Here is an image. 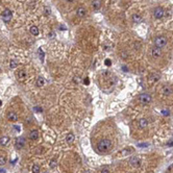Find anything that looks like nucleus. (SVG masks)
Listing matches in <instances>:
<instances>
[{
  "instance_id": "obj_1",
  "label": "nucleus",
  "mask_w": 173,
  "mask_h": 173,
  "mask_svg": "<svg viewBox=\"0 0 173 173\" xmlns=\"http://www.w3.org/2000/svg\"><path fill=\"white\" fill-rule=\"evenodd\" d=\"M113 147V143L111 140L109 139H103V140L99 141L98 144H97V149H98L99 152L101 153H106L109 152V150Z\"/></svg>"
},
{
  "instance_id": "obj_2",
  "label": "nucleus",
  "mask_w": 173,
  "mask_h": 173,
  "mask_svg": "<svg viewBox=\"0 0 173 173\" xmlns=\"http://www.w3.org/2000/svg\"><path fill=\"white\" fill-rule=\"evenodd\" d=\"M166 45H167V39H166V36H156V38L154 39V46H155L156 48L162 49V48H164Z\"/></svg>"
},
{
  "instance_id": "obj_3",
  "label": "nucleus",
  "mask_w": 173,
  "mask_h": 173,
  "mask_svg": "<svg viewBox=\"0 0 173 173\" xmlns=\"http://www.w3.org/2000/svg\"><path fill=\"white\" fill-rule=\"evenodd\" d=\"M139 101L142 104H149L151 102V96L149 94H141L139 97Z\"/></svg>"
},
{
  "instance_id": "obj_4",
  "label": "nucleus",
  "mask_w": 173,
  "mask_h": 173,
  "mask_svg": "<svg viewBox=\"0 0 173 173\" xmlns=\"http://www.w3.org/2000/svg\"><path fill=\"white\" fill-rule=\"evenodd\" d=\"M1 16H2V19H3L4 22H9L10 19H12V17H13V14L9 9H6L3 10V13H2Z\"/></svg>"
},
{
  "instance_id": "obj_5",
  "label": "nucleus",
  "mask_w": 173,
  "mask_h": 173,
  "mask_svg": "<svg viewBox=\"0 0 173 173\" xmlns=\"http://www.w3.org/2000/svg\"><path fill=\"white\" fill-rule=\"evenodd\" d=\"M164 14H165V10L163 7H156L155 9H154V17L156 18V19H162V18L164 17Z\"/></svg>"
},
{
  "instance_id": "obj_6",
  "label": "nucleus",
  "mask_w": 173,
  "mask_h": 173,
  "mask_svg": "<svg viewBox=\"0 0 173 173\" xmlns=\"http://www.w3.org/2000/svg\"><path fill=\"white\" fill-rule=\"evenodd\" d=\"M162 54H163L162 53V49H159V48H156V47L152 48V50H151V55H152V57L155 59H159V57L162 56Z\"/></svg>"
},
{
  "instance_id": "obj_7",
  "label": "nucleus",
  "mask_w": 173,
  "mask_h": 173,
  "mask_svg": "<svg viewBox=\"0 0 173 173\" xmlns=\"http://www.w3.org/2000/svg\"><path fill=\"white\" fill-rule=\"evenodd\" d=\"M129 163L132 167L138 168V167H140V165H141V161L139 158H137V156H132V158H130V159H129Z\"/></svg>"
},
{
  "instance_id": "obj_8",
  "label": "nucleus",
  "mask_w": 173,
  "mask_h": 173,
  "mask_svg": "<svg viewBox=\"0 0 173 173\" xmlns=\"http://www.w3.org/2000/svg\"><path fill=\"white\" fill-rule=\"evenodd\" d=\"M24 145H25V139L23 137H20V138L16 139V147H17L18 149L23 148V146Z\"/></svg>"
},
{
  "instance_id": "obj_9",
  "label": "nucleus",
  "mask_w": 173,
  "mask_h": 173,
  "mask_svg": "<svg viewBox=\"0 0 173 173\" xmlns=\"http://www.w3.org/2000/svg\"><path fill=\"white\" fill-rule=\"evenodd\" d=\"M162 93H163L165 96H169L173 93V89L170 86H165L164 88L162 89Z\"/></svg>"
},
{
  "instance_id": "obj_10",
  "label": "nucleus",
  "mask_w": 173,
  "mask_h": 173,
  "mask_svg": "<svg viewBox=\"0 0 173 173\" xmlns=\"http://www.w3.org/2000/svg\"><path fill=\"white\" fill-rule=\"evenodd\" d=\"M7 120L10 122H16L18 120V115L15 112H9L7 114Z\"/></svg>"
},
{
  "instance_id": "obj_11",
  "label": "nucleus",
  "mask_w": 173,
  "mask_h": 173,
  "mask_svg": "<svg viewBox=\"0 0 173 173\" xmlns=\"http://www.w3.org/2000/svg\"><path fill=\"white\" fill-rule=\"evenodd\" d=\"M86 10L83 9V7H78L77 10H76V15L80 18H83L86 16Z\"/></svg>"
},
{
  "instance_id": "obj_12",
  "label": "nucleus",
  "mask_w": 173,
  "mask_h": 173,
  "mask_svg": "<svg viewBox=\"0 0 173 173\" xmlns=\"http://www.w3.org/2000/svg\"><path fill=\"white\" fill-rule=\"evenodd\" d=\"M38 137H39V132H38V130L36 129H33V130H31V132H29V139L30 140H36L38 139Z\"/></svg>"
},
{
  "instance_id": "obj_13",
  "label": "nucleus",
  "mask_w": 173,
  "mask_h": 173,
  "mask_svg": "<svg viewBox=\"0 0 173 173\" xmlns=\"http://www.w3.org/2000/svg\"><path fill=\"white\" fill-rule=\"evenodd\" d=\"M26 77H27V75H26V72L24 70H20V71L18 72V78H19L20 80H25Z\"/></svg>"
},
{
  "instance_id": "obj_14",
  "label": "nucleus",
  "mask_w": 173,
  "mask_h": 173,
  "mask_svg": "<svg viewBox=\"0 0 173 173\" xmlns=\"http://www.w3.org/2000/svg\"><path fill=\"white\" fill-rule=\"evenodd\" d=\"M9 142V137H1L0 138V145H2V146H5V145H7V143Z\"/></svg>"
},
{
  "instance_id": "obj_15",
  "label": "nucleus",
  "mask_w": 173,
  "mask_h": 173,
  "mask_svg": "<svg viewBox=\"0 0 173 173\" xmlns=\"http://www.w3.org/2000/svg\"><path fill=\"white\" fill-rule=\"evenodd\" d=\"M148 122H147V119H145V118H142V119H140V121H139V125H140L141 128H145L147 126Z\"/></svg>"
},
{
  "instance_id": "obj_16",
  "label": "nucleus",
  "mask_w": 173,
  "mask_h": 173,
  "mask_svg": "<svg viewBox=\"0 0 173 173\" xmlns=\"http://www.w3.org/2000/svg\"><path fill=\"white\" fill-rule=\"evenodd\" d=\"M132 21L135 23H141V22H142V17H141L140 15L135 14V15L132 16Z\"/></svg>"
},
{
  "instance_id": "obj_17",
  "label": "nucleus",
  "mask_w": 173,
  "mask_h": 173,
  "mask_svg": "<svg viewBox=\"0 0 173 173\" xmlns=\"http://www.w3.org/2000/svg\"><path fill=\"white\" fill-rule=\"evenodd\" d=\"M30 33L32 36H38L39 35V28L36 26H31L30 27Z\"/></svg>"
},
{
  "instance_id": "obj_18",
  "label": "nucleus",
  "mask_w": 173,
  "mask_h": 173,
  "mask_svg": "<svg viewBox=\"0 0 173 173\" xmlns=\"http://www.w3.org/2000/svg\"><path fill=\"white\" fill-rule=\"evenodd\" d=\"M66 141H67L68 144H72L73 143V141H74V136H73V133H69V135L67 136Z\"/></svg>"
},
{
  "instance_id": "obj_19",
  "label": "nucleus",
  "mask_w": 173,
  "mask_h": 173,
  "mask_svg": "<svg viewBox=\"0 0 173 173\" xmlns=\"http://www.w3.org/2000/svg\"><path fill=\"white\" fill-rule=\"evenodd\" d=\"M45 85V79H44L43 77H39L38 79H36V86H43Z\"/></svg>"
},
{
  "instance_id": "obj_20",
  "label": "nucleus",
  "mask_w": 173,
  "mask_h": 173,
  "mask_svg": "<svg viewBox=\"0 0 173 173\" xmlns=\"http://www.w3.org/2000/svg\"><path fill=\"white\" fill-rule=\"evenodd\" d=\"M56 164H57L56 159H52L51 161H50V163H49V166H50V168H55V167H56Z\"/></svg>"
},
{
  "instance_id": "obj_21",
  "label": "nucleus",
  "mask_w": 173,
  "mask_h": 173,
  "mask_svg": "<svg viewBox=\"0 0 173 173\" xmlns=\"http://www.w3.org/2000/svg\"><path fill=\"white\" fill-rule=\"evenodd\" d=\"M32 173H40V166L39 165H33L32 166Z\"/></svg>"
},
{
  "instance_id": "obj_22",
  "label": "nucleus",
  "mask_w": 173,
  "mask_h": 173,
  "mask_svg": "<svg viewBox=\"0 0 173 173\" xmlns=\"http://www.w3.org/2000/svg\"><path fill=\"white\" fill-rule=\"evenodd\" d=\"M100 5H101V1H94L93 2V6L95 9H98L99 7H100Z\"/></svg>"
},
{
  "instance_id": "obj_23",
  "label": "nucleus",
  "mask_w": 173,
  "mask_h": 173,
  "mask_svg": "<svg viewBox=\"0 0 173 173\" xmlns=\"http://www.w3.org/2000/svg\"><path fill=\"white\" fill-rule=\"evenodd\" d=\"M39 56H40V59L42 62L44 61V52H43V49L42 48H39Z\"/></svg>"
},
{
  "instance_id": "obj_24",
  "label": "nucleus",
  "mask_w": 173,
  "mask_h": 173,
  "mask_svg": "<svg viewBox=\"0 0 173 173\" xmlns=\"http://www.w3.org/2000/svg\"><path fill=\"white\" fill-rule=\"evenodd\" d=\"M6 163V159L3 155H0V166H3V165Z\"/></svg>"
},
{
  "instance_id": "obj_25",
  "label": "nucleus",
  "mask_w": 173,
  "mask_h": 173,
  "mask_svg": "<svg viewBox=\"0 0 173 173\" xmlns=\"http://www.w3.org/2000/svg\"><path fill=\"white\" fill-rule=\"evenodd\" d=\"M18 66V63H17V61H12L10 62V64H9V67L12 68V69H15L16 67Z\"/></svg>"
},
{
  "instance_id": "obj_26",
  "label": "nucleus",
  "mask_w": 173,
  "mask_h": 173,
  "mask_svg": "<svg viewBox=\"0 0 173 173\" xmlns=\"http://www.w3.org/2000/svg\"><path fill=\"white\" fill-rule=\"evenodd\" d=\"M33 109H35V112H38V113H41L43 109H42V107H40V106H35L33 107Z\"/></svg>"
},
{
  "instance_id": "obj_27",
  "label": "nucleus",
  "mask_w": 173,
  "mask_h": 173,
  "mask_svg": "<svg viewBox=\"0 0 173 173\" xmlns=\"http://www.w3.org/2000/svg\"><path fill=\"white\" fill-rule=\"evenodd\" d=\"M101 173H109V171L107 169H103V170L101 171Z\"/></svg>"
},
{
  "instance_id": "obj_28",
  "label": "nucleus",
  "mask_w": 173,
  "mask_h": 173,
  "mask_svg": "<svg viewBox=\"0 0 173 173\" xmlns=\"http://www.w3.org/2000/svg\"><path fill=\"white\" fill-rule=\"evenodd\" d=\"M14 127H15V129L17 130V132H20V127H19V126H17V125H15Z\"/></svg>"
},
{
  "instance_id": "obj_29",
  "label": "nucleus",
  "mask_w": 173,
  "mask_h": 173,
  "mask_svg": "<svg viewBox=\"0 0 173 173\" xmlns=\"http://www.w3.org/2000/svg\"><path fill=\"white\" fill-rule=\"evenodd\" d=\"M0 173H5V170L4 169H0Z\"/></svg>"
},
{
  "instance_id": "obj_30",
  "label": "nucleus",
  "mask_w": 173,
  "mask_h": 173,
  "mask_svg": "<svg viewBox=\"0 0 173 173\" xmlns=\"http://www.w3.org/2000/svg\"><path fill=\"white\" fill-rule=\"evenodd\" d=\"M109 59H106V62H105V64L107 65V66H109V64H111V63H109Z\"/></svg>"
},
{
  "instance_id": "obj_31",
  "label": "nucleus",
  "mask_w": 173,
  "mask_h": 173,
  "mask_svg": "<svg viewBox=\"0 0 173 173\" xmlns=\"http://www.w3.org/2000/svg\"><path fill=\"white\" fill-rule=\"evenodd\" d=\"M0 105H1V100H0Z\"/></svg>"
},
{
  "instance_id": "obj_32",
  "label": "nucleus",
  "mask_w": 173,
  "mask_h": 173,
  "mask_svg": "<svg viewBox=\"0 0 173 173\" xmlns=\"http://www.w3.org/2000/svg\"><path fill=\"white\" fill-rule=\"evenodd\" d=\"M44 173H46V172H44Z\"/></svg>"
}]
</instances>
